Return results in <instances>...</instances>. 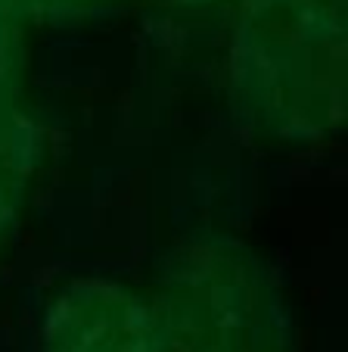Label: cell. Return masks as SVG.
Instances as JSON below:
<instances>
[{
	"label": "cell",
	"instance_id": "6da1fadb",
	"mask_svg": "<svg viewBox=\"0 0 348 352\" xmlns=\"http://www.w3.org/2000/svg\"><path fill=\"white\" fill-rule=\"evenodd\" d=\"M230 94L255 131L308 140L345 116V0H243Z\"/></svg>",
	"mask_w": 348,
	"mask_h": 352
},
{
	"label": "cell",
	"instance_id": "7a4b0ae2",
	"mask_svg": "<svg viewBox=\"0 0 348 352\" xmlns=\"http://www.w3.org/2000/svg\"><path fill=\"white\" fill-rule=\"evenodd\" d=\"M168 352H283V318L258 262L237 246H193L156 299Z\"/></svg>",
	"mask_w": 348,
	"mask_h": 352
},
{
	"label": "cell",
	"instance_id": "3957f363",
	"mask_svg": "<svg viewBox=\"0 0 348 352\" xmlns=\"http://www.w3.org/2000/svg\"><path fill=\"white\" fill-rule=\"evenodd\" d=\"M53 352H168L156 302L115 290L78 287L50 321Z\"/></svg>",
	"mask_w": 348,
	"mask_h": 352
},
{
	"label": "cell",
	"instance_id": "277c9868",
	"mask_svg": "<svg viewBox=\"0 0 348 352\" xmlns=\"http://www.w3.org/2000/svg\"><path fill=\"white\" fill-rule=\"evenodd\" d=\"M38 160V138L28 119L16 109L0 113V237L10 231L22 206L28 178Z\"/></svg>",
	"mask_w": 348,
	"mask_h": 352
},
{
	"label": "cell",
	"instance_id": "5b68a950",
	"mask_svg": "<svg viewBox=\"0 0 348 352\" xmlns=\"http://www.w3.org/2000/svg\"><path fill=\"white\" fill-rule=\"evenodd\" d=\"M22 72V44H19V19L0 7V113L13 109V97Z\"/></svg>",
	"mask_w": 348,
	"mask_h": 352
},
{
	"label": "cell",
	"instance_id": "8992f818",
	"mask_svg": "<svg viewBox=\"0 0 348 352\" xmlns=\"http://www.w3.org/2000/svg\"><path fill=\"white\" fill-rule=\"evenodd\" d=\"M109 0H0V7L16 19H72L106 7Z\"/></svg>",
	"mask_w": 348,
	"mask_h": 352
},
{
	"label": "cell",
	"instance_id": "52a82bcc",
	"mask_svg": "<svg viewBox=\"0 0 348 352\" xmlns=\"http://www.w3.org/2000/svg\"><path fill=\"white\" fill-rule=\"evenodd\" d=\"M184 3H221V0H184Z\"/></svg>",
	"mask_w": 348,
	"mask_h": 352
}]
</instances>
